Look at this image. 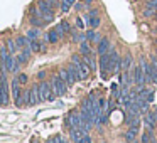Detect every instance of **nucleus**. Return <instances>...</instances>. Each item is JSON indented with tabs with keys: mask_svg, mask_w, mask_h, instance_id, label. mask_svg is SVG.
I'll use <instances>...</instances> for the list:
<instances>
[{
	"mask_svg": "<svg viewBox=\"0 0 157 143\" xmlns=\"http://www.w3.org/2000/svg\"><path fill=\"white\" fill-rule=\"evenodd\" d=\"M128 125H130V128L132 130H139V126H140V116H133V118H130L128 119Z\"/></svg>",
	"mask_w": 157,
	"mask_h": 143,
	"instance_id": "obj_23",
	"label": "nucleus"
},
{
	"mask_svg": "<svg viewBox=\"0 0 157 143\" xmlns=\"http://www.w3.org/2000/svg\"><path fill=\"white\" fill-rule=\"evenodd\" d=\"M149 81L157 84V66L154 64V62H150V78H149Z\"/></svg>",
	"mask_w": 157,
	"mask_h": 143,
	"instance_id": "obj_20",
	"label": "nucleus"
},
{
	"mask_svg": "<svg viewBox=\"0 0 157 143\" xmlns=\"http://www.w3.org/2000/svg\"><path fill=\"white\" fill-rule=\"evenodd\" d=\"M147 101H149V103L154 101V93L152 91H149V94H147Z\"/></svg>",
	"mask_w": 157,
	"mask_h": 143,
	"instance_id": "obj_39",
	"label": "nucleus"
},
{
	"mask_svg": "<svg viewBox=\"0 0 157 143\" xmlns=\"http://www.w3.org/2000/svg\"><path fill=\"white\" fill-rule=\"evenodd\" d=\"M58 31L61 32V35H64V34H68V32L71 31V27H69L68 22H61V24L58 25Z\"/></svg>",
	"mask_w": 157,
	"mask_h": 143,
	"instance_id": "obj_28",
	"label": "nucleus"
},
{
	"mask_svg": "<svg viewBox=\"0 0 157 143\" xmlns=\"http://www.w3.org/2000/svg\"><path fill=\"white\" fill-rule=\"evenodd\" d=\"M110 47H112V46H110V41H108V39H101V41L98 42V54H100V56L106 54V52L110 51Z\"/></svg>",
	"mask_w": 157,
	"mask_h": 143,
	"instance_id": "obj_14",
	"label": "nucleus"
},
{
	"mask_svg": "<svg viewBox=\"0 0 157 143\" xmlns=\"http://www.w3.org/2000/svg\"><path fill=\"white\" fill-rule=\"evenodd\" d=\"M140 141H142V143H155V138H154V133L149 130L147 133H144V135H142Z\"/></svg>",
	"mask_w": 157,
	"mask_h": 143,
	"instance_id": "obj_18",
	"label": "nucleus"
},
{
	"mask_svg": "<svg viewBox=\"0 0 157 143\" xmlns=\"http://www.w3.org/2000/svg\"><path fill=\"white\" fill-rule=\"evenodd\" d=\"M81 54H85V56L91 54V52H90V44H88V41H86V39L81 42Z\"/></svg>",
	"mask_w": 157,
	"mask_h": 143,
	"instance_id": "obj_30",
	"label": "nucleus"
},
{
	"mask_svg": "<svg viewBox=\"0 0 157 143\" xmlns=\"http://www.w3.org/2000/svg\"><path fill=\"white\" fill-rule=\"evenodd\" d=\"M37 78H39V79H44V78H46V72H44V71H41V72L37 74Z\"/></svg>",
	"mask_w": 157,
	"mask_h": 143,
	"instance_id": "obj_42",
	"label": "nucleus"
},
{
	"mask_svg": "<svg viewBox=\"0 0 157 143\" xmlns=\"http://www.w3.org/2000/svg\"><path fill=\"white\" fill-rule=\"evenodd\" d=\"M130 66H132V56L125 54V57L122 59V69H123V71H128Z\"/></svg>",
	"mask_w": 157,
	"mask_h": 143,
	"instance_id": "obj_19",
	"label": "nucleus"
},
{
	"mask_svg": "<svg viewBox=\"0 0 157 143\" xmlns=\"http://www.w3.org/2000/svg\"><path fill=\"white\" fill-rule=\"evenodd\" d=\"M71 35H73V42H83V41H85V39H86V35H83V34H79V32H71Z\"/></svg>",
	"mask_w": 157,
	"mask_h": 143,
	"instance_id": "obj_29",
	"label": "nucleus"
},
{
	"mask_svg": "<svg viewBox=\"0 0 157 143\" xmlns=\"http://www.w3.org/2000/svg\"><path fill=\"white\" fill-rule=\"evenodd\" d=\"M144 126H145L147 130H150V131L157 126V121H155V118H154L152 111H147L145 115H144Z\"/></svg>",
	"mask_w": 157,
	"mask_h": 143,
	"instance_id": "obj_10",
	"label": "nucleus"
},
{
	"mask_svg": "<svg viewBox=\"0 0 157 143\" xmlns=\"http://www.w3.org/2000/svg\"><path fill=\"white\" fill-rule=\"evenodd\" d=\"M85 135H86V133L83 131L81 128H71V130H69V136H71V140H73L75 143H78Z\"/></svg>",
	"mask_w": 157,
	"mask_h": 143,
	"instance_id": "obj_13",
	"label": "nucleus"
},
{
	"mask_svg": "<svg viewBox=\"0 0 157 143\" xmlns=\"http://www.w3.org/2000/svg\"><path fill=\"white\" fill-rule=\"evenodd\" d=\"M154 19H155V20H157V12H155V15H154Z\"/></svg>",
	"mask_w": 157,
	"mask_h": 143,
	"instance_id": "obj_43",
	"label": "nucleus"
},
{
	"mask_svg": "<svg viewBox=\"0 0 157 143\" xmlns=\"http://www.w3.org/2000/svg\"><path fill=\"white\" fill-rule=\"evenodd\" d=\"M51 84H52V89H54L56 96H63L66 91H68V84H66V81H64V79H63L59 74L52 78Z\"/></svg>",
	"mask_w": 157,
	"mask_h": 143,
	"instance_id": "obj_5",
	"label": "nucleus"
},
{
	"mask_svg": "<svg viewBox=\"0 0 157 143\" xmlns=\"http://www.w3.org/2000/svg\"><path fill=\"white\" fill-rule=\"evenodd\" d=\"M37 9H39V15L44 22H51L54 19V12H52V7L49 5L48 0H39Z\"/></svg>",
	"mask_w": 157,
	"mask_h": 143,
	"instance_id": "obj_3",
	"label": "nucleus"
},
{
	"mask_svg": "<svg viewBox=\"0 0 157 143\" xmlns=\"http://www.w3.org/2000/svg\"><path fill=\"white\" fill-rule=\"evenodd\" d=\"M135 136H137V131H135V130H132V128L125 133V140H127V141H133V138H135Z\"/></svg>",
	"mask_w": 157,
	"mask_h": 143,
	"instance_id": "obj_31",
	"label": "nucleus"
},
{
	"mask_svg": "<svg viewBox=\"0 0 157 143\" xmlns=\"http://www.w3.org/2000/svg\"><path fill=\"white\" fill-rule=\"evenodd\" d=\"M106 106H108V105H106V101H105L103 98H100V99H98V108H100V111H101V113H105Z\"/></svg>",
	"mask_w": 157,
	"mask_h": 143,
	"instance_id": "obj_34",
	"label": "nucleus"
},
{
	"mask_svg": "<svg viewBox=\"0 0 157 143\" xmlns=\"http://www.w3.org/2000/svg\"><path fill=\"white\" fill-rule=\"evenodd\" d=\"M71 61H73V64L78 68V72H79V79H88L90 78V74H91V69H90V66L86 64L85 61H81V57L79 56H73L71 57Z\"/></svg>",
	"mask_w": 157,
	"mask_h": 143,
	"instance_id": "obj_4",
	"label": "nucleus"
},
{
	"mask_svg": "<svg viewBox=\"0 0 157 143\" xmlns=\"http://www.w3.org/2000/svg\"><path fill=\"white\" fill-rule=\"evenodd\" d=\"M100 72H101V78H108V74L112 72V64H110V54L100 56Z\"/></svg>",
	"mask_w": 157,
	"mask_h": 143,
	"instance_id": "obj_6",
	"label": "nucleus"
},
{
	"mask_svg": "<svg viewBox=\"0 0 157 143\" xmlns=\"http://www.w3.org/2000/svg\"><path fill=\"white\" fill-rule=\"evenodd\" d=\"M39 86V94H41V101H52L56 98V93L52 89V84L48 81H41Z\"/></svg>",
	"mask_w": 157,
	"mask_h": 143,
	"instance_id": "obj_2",
	"label": "nucleus"
},
{
	"mask_svg": "<svg viewBox=\"0 0 157 143\" xmlns=\"http://www.w3.org/2000/svg\"><path fill=\"white\" fill-rule=\"evenodd\" d=\"M25 35H27V39H29V41H36V39L39 37V27H34V29H31V31H29Z\"/></svg>",
	"mask_w": 157,
	"mask_h": 143,
	"instance_id": "obj_27",
	"label": "nucleus"
},
{
	"mask_svg": "<svg viewBox=\"0 0 157 143\" xmlns=\"http://www.w3.org/2000/svg\"><path fill=\"white\" fill-rule=\"evenodd\" d=\"M133 81H135L137 86H144L147 82V78H145V72H144L142 66L137 64L135 69H133Z\"/></svg>",
	"mask_w": 157,
	"mask_h": 143,
	"instance_id": "obj_7",
	"label": "nucleus"
},
{
	"mask_svg": "<svg viewBox=\"0 0 157 143\" xmlns=\"http://www.w3.org/2000/svg\"><path fill=\"white\" fill-rule=\"evenodd\" d=\"M73 5H75V0H63L61 5H59V9H61L63 12H68Z\"/></svg>",
	"mask_w": 157,
	"mask_h": 143,
	"instance_id": "obj_22",
	"label": "nucleus"
},
{
	"mask_svg": "<svg viewBox=\"0 0 157 143\" xmlns=\"http://www.w3.org/2000/svg\"><path fill=\"white\" fill-rule=\"evenodd\" d=\"M85 35H86V41H88V42H95V41H100L98 34H96V32L93 31V29H91V31H88V32H86Z\"/></svg>",
	"mask_w": 157,
	"mask_h": 143,
	"instance_id": "obj_26",
	"label": "nucleus"
},
{
	"mask_svg": "<svg viewBox=\"0 0 157 143\" xmlns=\"http://www.w3.org/2000/svg\"><path fill=\"white\" fill-rule=\"evenodd\" d=\"M31 24L34 25V27H42V25H44V20L41 19V15H32V17H31Z\"/></svg>",
	"mask_w": 157,
	"mask_h": 143,
	"instance_id": "obj_25",
	"label": "nucleus"
},
{
	"mask_svg": "<svg viewBox=\"0 0 157 143\" xmlns=\"http://www.w3.org/2000/svg\"><path fill=\"white\" fill-rule=\"evenodd\" d=\"M41 101V94H39V86H32L29 89V106H34Z\"/></svg>",
	"mask_w": 157,
	"mask_h": 143,
	"instance_id": "obj_9",
	"label": "nucleus"
},
{
	"mask_svg": "<svg viewBox=\"0 0 157 143\" xmlns=\"http://www.w3.org/2000/svg\"><path fill=\"white\" fill-rule=\"evenodd\" d=\"M86 22H88V25H90L91 29H96V27L100 25V22H101V20H100V17H98V15H93V17L86 15Z\"/></svg>",
	"mask_w": 157,
	"mask_h": 143,
	"instance_id": "obj_17",
	"label": "nucleus"
},
{
	"mask_svg": "<svg viewBox=\"0 0 157 143\" xmlns=\"http://www.w3.org/2000/svg\"><path fill=\"white\" fill-rule=\"evenodd\" d=\"M59 76H61V78L64 79V81H66V84H68V86H71L73 82L76 81V79L73 78V74L69 72V69H61V71H59Z\"/></svg>",
	"mask_w": 157,
	"mask_h": 143,
	"instance_id": "obj_15",
	"label": "nucleus"
},
{
	"mask_svg": "<svg viewBox=\"0 0 157 143\" xmlns=\"http://www.w3.org/2000/svg\"><path fill=\"white\" fill-rule=\"evenodd\" d=\"M69 72H71V74H73V78H75V79H79V72H78V68H76V66L75 64H71V66H69Z\"/></svg>",
	"mask_w": 157,
	"mask_h": 143,
	"instance_id": "obj_32",
	"label": "nucleus"
},
{
	"mask_svg": "<svg viewBox=\"0 0 157 143\" xmlns=\"http://www.w3.org/2000/svg\"><path fill=\"white\" fill-rule=\"evenodd\" d=\"M68 125H69V128H79V126H81V115L73 111L71 115L68 116Z\"/></svg>",
	"mask_w": 157,
	"mask_h": 143,
	"instance_id": "obj_11",
	"label": "nucleus"
},
{
	"mask_svg": "<svg viewBox=\"0 0 157 143\" xmlns=\"http://www.w3.org/2000/svg\"><path fill=\"white\" fill-rule=\"evenodd\" d=\"M51 141H52V143H66V140L63 138L61 135H54V136L51 138Z\"/></svg>",
	"mask_w": 157,
	"mask_h": 143,
	"instance_id": "obj_35",
	"label": "nucleus"
},
{
	"mask_svg": "<svg viewBox=\"0 0 157 143\" xmlns=\"http://www.w3.org/2000/svg\"><path fill=\"white\" fill-rule=\"evenodd\" d=\"M7 71L2 68L0 71V105H9V84H7Z\"/></svg>",
	"mask_w": 157,
	"mask_h": 143,
	"instance_id": "obj_1",
	"label": "nucleus"
},
{
	"mask_svg": "<svg viewBox=\"0 0 157 143\" xmlns=\"http://www.w3.org/2000/svg\"><path fill=\"white\" fill-rule=\"evenodd\" d=\"M15 42H17V46H19L21 49H22V47H27V46L31 44V41L27 39V35H25V37H24V35H19L17 41H15Z\"/></svg>",
	"mask_w": 157,
	"mask_h": 143,
	"instance_id": "obj_21",
	"label": "nucleus"
},
{
	"mask_svg": "<svg viewBox=\"0 0 157 143\" xmlns=\"http://www.w3.org/2000/svg\"><path fill=\"white\" fill-rule=\"evenodd\" d=\"M19 82H22V84H25L27 82V74H19Z\"/></svg>",
	"mask_w": 157,
	"mask_h": 143,
	"instance_id": "obj_37",
	"label": "nucleus"
},
{
	"mask_svg": "<svg viewBox=\"0 0 157 143\" xmlns=\"http://www.w3.org/2000/svg\"><path fill=\"white\" fill-rule=\"evenodd\" d=\"M12 96H14V103L17 106L22 105V91L19 88V79H14L12 81Z\"/></svg>",
	"mask_w": 157,
	"mask_h": 143,
	"instance_id": "obj_8",
	"label": "nucleus"
},
{
	"mask_svg": "<svg viewBox=\"0 0 157 143\" xmlns=\"http://www.w3.org/2000/svg\"><path fill=\"white\" fill-rule=\"evenodd\" d=\"M78 143H93V141H91V136H90V135H88V133H86V135H85V136H83V138H81V140H79V141H78Z\"/></svg>",
	"mask_w": 157,
	"mask_h": 143,
	"instance_id": "obj_36",
	"label": "nucleus"
},
{
	"mask_svg": "<svg viewBox=\"0 0 157 143\" xmlns=\"http://www.w3.org/2000/svg\"><path fill=\"white\" fill-rule=\"evenodd\" d=\"M76 25H78L79 29H83V27H85V25H83V20H81V19H76Z\"/></svg>",
	"mask_w": 157,
	"mask_h": 143,
	"instance_id": "obj_41",
	"label": "nucleus"
},
{
	"mask_svg": "<svg viewBox=\"0 0 157 143\" xmlns=\"http://www.w3.org/2000/svg\"><path fill=\"white\" fill-rule=\"evenodd\" d=\"M48 143H52V141H51V140H49V141H48Z\"/></svg>",
	"mask_w": 157,
	"mask_h": 143,
	"instance_id": "obj_44",
	"label": "nucleus"
},
{
	"mask_svg": "<svg viewBox=\"0 0 157 143\" xmlns=\"http://www.w3.org/2000/svg\"><path fill=\"white\" fill-rule=\"evenodd\" d=\"M85 62L90 66V69H91V71H95V69H96V61H95V57H93L91 54L85 56Z\"/></svg>",
	"mask_w": 157,
	"mask_h": 143,
	"instance_id": "obj_24",
	"label": "nucleus"
},
{
	"mask_svg": "<svg viewBox=\"0 0 157 143\" xmlns=\"http://www.w3.org/2000/svg\"><path fill=\"white\" fill-rule=\"evenodd\" d=\"M59 37H61V32L58 31V27L51 29V31L46 34V42H49V44H56V42L59 41Z\"/></svg>",
	"mask_w": 157,
	"mask_h": 143,
	"instance_id": "obj_12",
	"label": "nucleus"
},
{
	"mask_svg": "<svg viewBox=\"0 0 157 143\" xmlns=\"http://www.w3.org/2000/svg\"><path fill=\"white\" fill-rule=\"evenodd\" d=\"M48 2H49V5H51L52 9H56V7H58V2H56V0H48Z\"/></svg>",
	"mask_w": 157,
	"mask_h": 143,
	"instance_id": "obj_40",
	"label": "nucleus"
},
{
	"mask_svg": "<svg viewBox=\"0 0 157 143\" xmlns=\"http://www.w3.org/2000/svg\"><path fill=\"white\" fill-rule=\"evenodd\" d=\"M155 32H157V29H155Z\"/></svg>",
	"mask_w": 157,
	"mask_h": 143,
	"instance_id": "obj_45",
	"label": "nucleus"
},
{
	"mask_svg": "<svg viewBox=\"0 0 157 143\" xmlns=\"http://www.w3.org/2000/svg\"><path fill=\"white\" fill-rule=\"evenodd\" d=\"M154 12H157V10L154 7H149V5H147V9L144 10V15H145V17H152V15H155Z\"/></svg>",
	"mask_w": 157,
	"mask_h": 143,
	"instance_id": "obj_33",
	"label": "nucleus"
},
{
	"mask_svg": "<svg viewBox=\"0 0 157 143\" xmlns=\"http://www.w3.org/2000/svg\"><path fill=\"white\" fill-rule=\"evenodd\" d=\"M66 143H68V141H66Z\"/></svg>",
	"mask_w": 157,
	"mask_h": 143,
	"instance_id": "obj_46",
	"label": "nucleus"
},
{
	"mask_svg": "<svg viewBox=\"0 0 157 143\" xmlns=\"http://www.w3.org/2000/svg\"><path fill=\"white\" fill-rule=\"evenodd\" d=\"M7 49H9V52H10L12 56H15V54L19 52V49H21V47L17 46V42H15L14 39H9V41H7Z\"/></svg>",
	"mask_w": 157,
	"mask_h": 143,
	"instance_id": "obj_16",
	"label": "nucleus"
},
{
	"mask_svg": "<svg viewBox=\"0 0 157 143\" xmlns=\"http://www.w3.org/2000/svg\"><path fill=\"white\" fill-rule=\"evenodd\" d=\"M147 5H149V7H154L157 10V0H147Z\"/></svg>",
	"mask_w": 157,
	"mask_h": 143,
	"instance_id": "obj_38",
	"label": "nucleus"
}]
</instances>
